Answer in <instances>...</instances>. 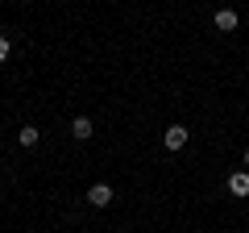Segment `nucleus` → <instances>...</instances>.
<instances>
[{"label": "nucleus", "mask_w": 249, "mask_h": 233, "mask_svg": "<svg viewBox=\"0 0 249 233\" xmlns=\"http://www.w3.org/2000/svg\"><path fill=\"white\" fill-rule=\"evenodd\" d=\"M162 146H166V150H183V146H187V129L183 125H170L166 134H162Z\"/></svg>", "instance_id": "f257e3e1"}, {"label": "nucleus", "mask_w": 249, "mask_h": 233, "mask_svg": "<svg viewBox=\"0 0 249 233\" xmlns=\"http://www.w3.org/2000/svg\"><path fill=\"white\" fill-rule=\"evenodd\" d=\"M71 134L79 137V142H88V137H91V116H75V121H71Z\"/></svg>", "instance_id": "39448f33"}, {"label": "nucleus", "mask_w": 249, "mask_h": 233, "mask_svg": "<svg viewBox=\"0 0 249 233\" xmlns=\"http://www.w3.org/2000/svg\"><path fill=\"white\" fill-rule=\"evenodd\" d=\"M88 204L91 208H108L112 204V188H108V183H96V188L88 192Z\"/></svg>", "instance_id": "f03ea898"}, {"label": "nucleus", "mask_w": 249, "mask_h": 233, "mask_svg": "<svg viewBox=\"0 0 249 233\" xmlns=\"http://www.w3.org/2000/svg\"><path fill=\"white\" fill-rule=\"evenodd\" d=\"M4 58H9V38L0 34V63H4Z\"/></svg>", "instance_id": "0eeeda50"}, {"label": "nucleus", "mask_w": 249, "mask_h": 233, "mask_svg": "<svg viewBox=\"0 0 249 233\" xmlns=\"http://www.w3.org/2000/svg\"><path fill=\"white\" fill-rule=\"evenodd\" d=\"M229 192L232 196H249V171H232L229 175Z\"/></svg>", "instance_id": "7ed1b4c3"}, {"label": "nucleus", "mask_w": 249, "mask_h": 233, "mask_svg": "<svg viewBox=\"0 0 249 233\" xmlns=\"http://www.w3.org/2000/svg\"><path fill=\"white\" fill-rule=\"evenodd\" d=\"M245 171H249V150H245Z\"/></svg>", "instance_id": "6e6552de"}, {"label": "nucleus", "mask_w": 249, "mask_h": 233, "mask_svg": "<svg viewBox=\"0 0 249 233\" xmlns=\"http://www.w3.org/2000/svg\"><path fill=\"white\" fill-rule=\"evenodd\" d=\"M237 25H241V21H237L232 9H216V29H220V34H232Z\"/></svg>", "instance_id": "20e7f679"}, {"label": "nucleus", "mask_w": 249, "mask_h": 233, "mask_svg": "<svg viewBox=\"0 0 249 233\" xmlns=\"http://www.w3.org/2000/svg\"><path fill=\"white\" fill-rule=\"evenodd\" d=\"M21 146H37V137H42V134H37V125H21Z\"/></svg>", "instance_id": "423d86ee"}]
</instances>
